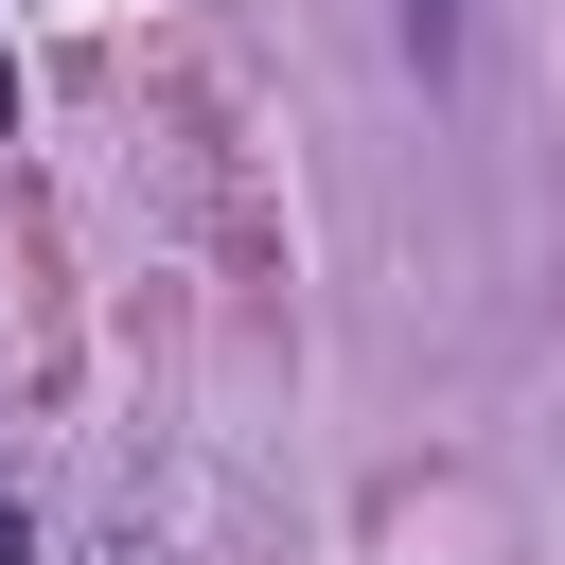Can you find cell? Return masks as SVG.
<instances>
[{"label": "cell", "mask_w": 565, "mask_h": 565, "mask_svg": "<svg viewBox=\"0 0 565 565\" xmlns=\"http://www.w3.org/2000/svg\"><path fill=\"white\" fill-rule=\"evenodd\" d=\"M406 71H424V88L459 71V0H406Z\"/></svg>", "instance_id": "6da1fadb"}, {"label": "cell", "mask_w": 565, "mask_h": 565, "mask_svg": "<svg viewBox=\"0 0 565 565\" xmlns=\"http://www.w3.org/2000/svg\"><path fill=\"white\" fill-rule=\"evenodd\" d=\"M0 565H35V530H18V494H0Z\"/></svg>", "instance_id": "7a4b0ae2"}, {"label": "cell", "mask_w": 565, "mask_h": 565, "mask_svg": "<svg viewBox=\"0 0 565 565\" xmlns=\"http://www.w3.org/2000/svg\"><path fill=\"white\" fill-rule=\"evenodd\" d=\"M0 124H18V71H0Z\"/></svg>", "instance_id": "3957f363"}]
</instances>
